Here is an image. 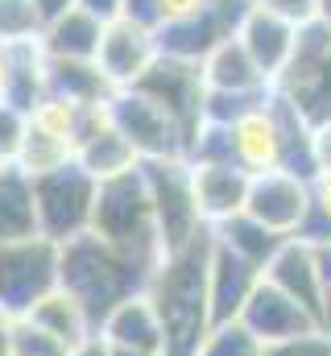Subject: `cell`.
I'll use <instances>...</instances> for the list:
<instances>
[{
    "label": "cell",
    "mask_w": 331,
    "mask_h": 356,
    "mask_svg": "<svg viewBox=\"0 0 331 356\" xmlns=\"http://www.w3.org/2000/svg\"><path fill=\"white\" fill-rule=\"evenodd\" d=\"M211 245H216V232L207 228L186 249L162 253V261L150 273L145 294L162 319L166 356H195L203 336L211 332V294H207Z\"/></svg>",
    "instance_id": "6da1fadb"
},
{
    "label": "cell",
    "mask_w": 331,
    "mask_h": 356,
    "mask_svg": "<svg viewBox=\"0 0 331 356\" xmlns=\"http://www.w3.org/2000/svg\"><path fill=\"white\" fill-rule=\"evenodd\" d=\"M58 249H63L58 253V286L87 311V319H91L95 332H99V323L124 298L145 294L150 273H154V266H145V261L112 249V245H104L91 232H83L75 241L58 245Z\"/></svg>",
    "instance_id": "7a4b0ae2"
},
{
    "label": "cell",
    "mask_w": 331,
    "mask_h": 356,
    "mask_svg": "<svg viewBox=\"0 0 331 356\" xmlns=\"http://www.w3.org/2000/svg\"><path fill=\"white\" fill-rule=\"evenodd\" d=\"M91 236H99L104 245L158 266L162 261V241H158V220H154V203H150V186L141 166L120 178L99 182L95 195V216H91Z\"/></svg>",
    "instance_id": "3957f363"
},
{
    "label": "cell",
    "mask_w": 331,
    "mask_h": 356,
    "mask_svg": "<svg viewBox=\"0 0 331 356\" xmlns=\"http://www.w3.org/2000/svg\"><path fill=\"white\" fill-rule=\"evenodd\" d=\"M273 95H282L311 129L331 124V29L311 21L298 29V46L286 71L273 79Z\"/></svg>",
    "instance_id": "277c9868"
},
{
    "label": "cell",
    "mask_w": 331,
    "mask_h": 356,
    "mask_svg": "<svg viewBox=\"0 0 331 356\" xmlns=\"http://www.w3.org/2000/svg\"><path fill=\"white\" fill-rule=\"evenodd\" d=\"M141 175L150 186L154 220H158V241L162 253H178L191 241H199L211 224L199 211L195 199V175L186 158H162V162H141Z\"/></svg>",
    "instance_id": "5b68a950"
},
{
    "label": "cell",
    "mask_w": 331,
    "mask_h": 356,
    "mask_svg": "<svg viewBox=\"0 0 331 356\" xmlns=\"http://www.w3.org/2000/svg\"><path fill=\"white\" fill-rule=\"evenodd\" d=\"M99 182L79 162H67L50 175L33 178V211H38V236L67 245L83 232H91Z\"/></svg>",
    "instance_id": "8992f818"
},
{
    "label": "cell",
    "mask_w": 331,
    "mask_h": 356,
    "mask_svg": "<svg viewBox=\"0 0 331 356\" xmlns=\"http://www.w3.org/2000/svg\"><path fill=\"white\" fill-rule=\"evenodd\" d=\"M58 253L63 249L46 236L0 245V311L21 319L50 290H58Z\"/></svg>",
    "instance_id": "52a82bcc"
},
{
    "label": "cell",
    "mask_w": 331,
    "mask_h": 356,
    "mask_svg": "<svg viewBox=\"0 0 331 356\" xmlns=\"http://www.w3.org/2000/svg\"><path fill=\"white\" fill-rule=\"evenodd\" d=\"M145 99H154L166 116L178 124L182 133V145L191 154L199 129L207 124L203 108H207V83H203V67L199 63H186V58H170V54H158V63L137 79V88Z\"/></svg>",
    "instance_id": "ba28073f"
},
{
    "label": "cell",
    "mask_w": 331,
    "mask_h": 356,
    "mask_svg": "<svg viewBox=\"0 0 331 356\" xmlns=\"http://www.w3.org/2000/svg\"><path fill=\"white\" fill-rule=\"evenodd\" d=\"M248 8H252V0H207L195 17L154 29V33H158V50L170 54V58L203 63L220 42H228V38L241 33Z\"/></svg>",
    "instance_id": "9c48e42d"
},
{
    "label": "cell",
    "mask_w": 331,
    "mask_h": 356,
    "mask_svg": "<svg viewBox=\"0 0 331 356\" xmlns=\"http://www.w3.org/2000/svg\"><path fill=\"white\" fill-rule=\"evenodd\" d=\"M112 108V124L124 133V141L137 149L141 162H162V158H186V145H182V133L178 124L166 116L154 99H145L141 91L124 88L108 99Z\"/></svg>",
    "instance_id": "30bf717a"
},
{
    "label": "cell",
    "mask_w": 331,
    "mask_h": 356,
    "mask_svg": "<svg viewBox=\"0 0 331 356\" xmlns=\"http://www.w3.org/2000/svg\"><path fill=\"white\" fill-rule=\"evenodd\" d=\"M311 203H315L311 178H298L290 170H265V175H252V182H248L245 216L265 224L269 232L294 241L307 211H311Z\"/></svg>",
    "instance_id": "8fae6325"
},
{
    "label": "cell",
    "mask_w": 331,
    "mask_h": 356,
    "mask_svg": "<svg viewBox=\"0 0 331 356\" xmlns=\"http://www.w3.org/2000/svg\"><path fill=\"white\" fill-rule=\"evenodd\" d=\"M75 162H79L95 182L120 178L141 166L137 149L124 141V133L112 124V108L108 104H87L79 120V137H75Z\"/></svg>",
    "instance_id": "7c38bea8"
},
{
    "label": "cell",
    "mask_w": 331,
    "mask_h": 356,
    "mask_svg": "<svg viewBox=\"0 0 331 356\" xmlns=\"http://www.w3.org/2000/svg\"><path fill=\"white\" fill-rule=\"evenodd\" d=\"M158 33L129 21V17H116L104 25V42H99V54H95V67L104 71V79L116 91L137 88V79L158 63Z\"/></svg>",
    "instance_id": "4fadbf2b"
},
{
    "label": "cell",
    "mask_w": 331,
    "mask_h": 356,
    "mask_svg": "<svg viewBox=\"0 0 331 356\" xmlns=\"http://www.w3.org/2000/svg\"><path fill=\"white\" fill-rule=\"evenodd\" d=\"M241 323H245L261 344H282V340L319 332L315 315L307 307H298L290 294H282L269 277H261V286L252 290V298H248L245 311H241Z\"/></svg>",
    "instance_id": "5bb4252c"
},
{
    "label": "cell",
    "mask_w": 331,
    "mask_h": 356,
    "mask_svg": "<svg viewBox=\"0 0 331 356\" xmlns=\"http://www.w3.org/2000/svg\"><path fill=\"white\" fill-rule=\"evenodd\" d=\"M261 269L236 257L232 249H224L220 241L211 245V273H207V294H211V327L216 323H232L241 319L245 302L252 298V290L261 286Z\"/></svg>",
    "instance_id": "9a60e30c"
},
{
    "label": "cell",
    "mask_w": 331,
    "mask_h": 356,
    "mask_svg": "<svg viewBox=\"0 0 331 356\" xmlns=\"http://www.w3.org/2000/svg\"><path fill=\"white\" fill-rule=\"evenodd\" d=\"M236 38H241V46L252 54V63L261 67V75L273 83L286 71V63H290V54L298 46V25H290L286 17H277V13H269L261 4H252Z\"/></svg>",
    "instance_id": "2e32d148"
},
{
    "label": "cell",
    "mask_w": 331,
    "mask_h": 356,
    "mask_svg": "<svg viewBox=\"0 0 331 356\" xmlns=\"http://www.w3.org/2000/svg\"><path fill=\"white\" fill-rule=\"evenodd\" d=\"M191 175H195L199 211H203V220L211 228L245 211L248 182H252V175L245 166H236V162H207V166H191Z\"/></svg>",
    "instance_id": "e0dca14e"
},
{
    "label": "cell",
    "mask_w": 331,
    "mask_h": 356,
    "mask_svg": "<svg viewBox=\"0 0 331 356\" xmlns=\"http://www.w3.org/2000/svg\"><path fill=\"white\" fill-rule=\"evenodd\" d=\"M99 336L112 348H133V353H166V336H162V319L150 302V294H133L124 298L104 323Z\"/></svg>",
    "instance_id": "ac0fdd59"
},
{
    "label": "cell",
    "mask_w": 331,
    "mask_h": 356,
    "mask_svg": "<svg viewBox=\"0 0 331 356\" xmlns=\"http://www.w3.org/2000/svg\"><path fill=\"white\" fill-rule=\"evenodd\" d=\"M265 277H269L282 294H290L298 307H307V311L315 315V323H319V253H315V245H307V241H286L282 253L269 261Z\"/></svg>",
    "instance_id": "d6986e66"
},
{
    "label": "cell",
    "mask_w": 331,
    "mask_h": 356,
    "mask_svg": "<svg viewBox=\"0 0 331 356\" xmlns=\"http://www.w3.org/2000/svg\"><path fill=\"white\" fill-rule=\"evenodd\" d=\"M203 83L207 91H228V95H257V91H273V83L261 75V67L252 63L241 38H228L220 42L203 63Z\"/></svg>",
    "instance_id": "ffe728a7"
},
{
    "label": "cell",
    "mask_w": 331,
    "mask_h": 356,
    "mask_svg": "<svg viewBox=\"0 0 331 356\" xmlns=\"http://www.w3.org/2000/svg\"><path fill=\"white\" fill-rule=\"evenodd\" d=\"M104 42V21L83 13L79 4L54 21H46L42 29V54L46 58H79V63H95Z\"/></svg>",
    "instance_id": "44dd1931"
},
{
    "label": "cell",
    "mask_w": 331,
    "mask_h": 356,
    "mask_svg": "<svg viewBox=\"0 0 331 356\" xmlns=\"http://www.w3.org/2000/svg\"><path fill=\"white\" fill-rule=\"evenodd\" d=\"M46 88L50 95H63L71 104H108L116 88L104 79V71L95 63H79V58H46Z\"/></svg>",
    "instance_id": "7402d4cb"
},
{
    "label": "cell",
    "mask_w": 331,
    "mask_h": 356,
    "mask_svg": "<svg viewBox=\"0 0 331 356\" xmlns=\"http://www.w3.org/2000/svg\"><path fill=\"white\" fill-rule=\"evenodd\" d=\"M38 236V211H33V178L17 166L0 170V245Z\"/></svg>",
    "instance_id": "603a6c76"
},
{
    "label": "cell",
    "mask_w": 331,
    "mask_h": 356,
    "mask_svg": "<svg viewBox=\"0 0 331 356\" xmlns=\"http://www.w3.org/2000/svg\"><path fill=\"white\" fill-rule=\"evenodd\" d=\"M216 232V241L224 245V249H232L236 257H245V261H252V266L269 269V261L282 253V245H286V236H277V232H269L265 224H257L252 216H232V220H224V224H216L211 228Z\"/></svg>",
    "instance_id": "cb8c5ba5"
},
{
    "label": "cell",
    "mask_w": 331,
    "mask_h": 356,
    "mask_svg": "<svg viewBox=\"0 0 331 356\" xmlns=\"http://www.w3.org/2000/svg\"><path fill=\"white\" fill-rule=\"evenodd\" d=\"M46 54H42V42H21V46H8V91H4V104L21 108V112H33V104L46 95Z\"/></svg>",
    "instance_id": "d4e9b609"
},
{
    "label": "cell",
    "mask_w": 331,
    "mask_h": 356,
    "mask_svg": "<svg viewBox=\"0 0 331 356\" xmlns=\"http://www.w3.org/2000/svg\"><path fill=\"white\" fill-rule=\"evenodd\" d=\"M25 319H33L42 332H50L54 340H63L67 348H75V344H83L87 336H95V327H91V319H87V311H83L79 302L58 286V290H50Z\"/></svg>",
    "instance_id": "484cf974"
},
{
    "label": "cell",
    "mask_w": 331,
    "mask_h": 356,
    "mask_svg": "<svg viewBox=\"0 0 331 356\" xmlns=\"http://www.w3.org/2000/svg\"><path fill=\"white\" fill-rule=\"evenodd\" d=\"M79 120H83L79 104H71V99H63V95H50V91H46V95L33 104V112H29V124H33L38 133L58 137V141H67V145H75Z\"/></svg>",
    "instance_id": "4316f807"
},
{
    "label": "cell",
    "mask_w": 331,
    "mask_h": 356,
    "mask_svg": "<svg viewBox=\"0 0 331 356\" xmlns=\"http://www.w3.org/2000/svg\"><path fill=\"white\" fill-rule=\"evenodd\" d=\"M42 13L33 0H0V46H21V42H42Z\"/></svg>",
    "instance_id": "83f0119b"
},
{
    "label": "cell",
    "mask_w": 331,
    "mask_h": 356,
    "mask_svg": "<svg viewBox=\"0 0 331 356\" xmlns=\"http://www.w3.org/2000/svg\"><path fill=\"white\" fill-rule=\"evenodd\" d=\"M195 356H265V344L248 332L241 319H232V323H216L203 336Z\"/></svg>",
    "instance_id": "f1b7e54d"
},
{
    "label": "cell",
    "mask_w": 331,
    "mask_h": 356,
    "mask_svg": "<svg viewBox=\"0 0 331 356\" xmlns=\"http://www.w3.org/2000/svg\"><path fill=\"white\" fill-rule=\"evenodd\" d=\"M13 356H71L63 340H54L50 332H42L33 319H17L13 323Z\"/></svg>",
    "instance_id": "f546056e"
},
{
    "label": "cell",
    "mask_w": 331,
    "mask_h": 356,
    "mask_svg": "<svg viewBox=\"0 0 331 356\" xmlns=\"http://www.w3.org/2000/svg\"><path fill=\"white\" fill-rule=\"evenodd\" d=\"M25 133H29V112H21V108L0 99V162H8V166L17 162Z\"/></svg>",
    "instance_id": "4dcf8cb0"
},
{
    "label": "cell",
    "mask_w": 331,
    "mask_h": 356,
    "mask_svg": "<svg viewBox=\"0 0 331 356\" xmlns=\"http://www.w3.org/2000/svg\"><path fill=\"white\" fill-rule=\"evenodd\" d=\"M265 356H331V336L323 332H307L282 344H265Z\"/></svg>",
    "instance_id": "1f68e13d"
},
{
    "label": "cell",
    "mask_w": 331,
    "mask_h": 356,
    "mask_svg": "<svg viewBox=\"0 0 331 356\" xmlns=\"http://www.w3.org/2000/svg\"><path fill=\"white\" fill-rule=\"evenodd\" d=\"M252 4H261V8H269V13H277V17H286V21L298 25V29L319 17V0H252Z\"/></svg>",
    "instance_id": "d6a6232c"
},
{
    "label": "cell",
    "mask_w": 331,
    "mask_h": 356,
    "mask_svg": "<svg viewBox=\"0 0 331 356\" xmlns=\"http://www.w3.org/2000/svg\"><path fill=\"white\" fill-rule=\"evenodd\" d=\"M319 253V332L331 336V241L315 245Z\"/></svg>",
    "instance_id": "836d02e7"
},
{
    "label": "cell",
    "mask_w": 331,
    "mask_h": 356,
    "mask_svg": "<svg viewBox=\"0 0 331 356\" xmlns=\"http://www.w3.org/2000/svg\"><path fill=\"white\" fill-rule=\"evenodd\" d=\"M120 17H129V21L145 25V29H158V25H162V8H158V0H124V13H120Z\"/></svg>",
    "instance_id": "e575fe53"
},
{
    "label": "cell",
    "mask_w": 331,
    "mask_h": 356,
    "mask_svg": "<svg viewBox=\"0 0 331 356\" xmlns=\"http://www.w3.org/2000/svg\"><path fill=\"white\" fill-rule=\"evenodd\" d=\"M203 4H207V0H158V8H162V25H174V21L195 17ZM162 25H158V29H162Z\"/></svg>",
    "instance_id": "d590c367"
},
{
    "label": "cell",
    "mask_w": 331,
    "mask_h": 356,
    "mask_svg": "<svg viewBox=\"0 0 331 356\" xmlns=\"http://www.w3.org/2000/svg\"><path fill=\"white\" fill-rule=\"evenodd\" d=\"M311 149H315V175H331V124H319L311 133Z\"/></svg>",
    "instance_id": "8d00e7d4"
},
{
    "label": "cell",
    "mask_w": 331,
    "mask_h": 356,
    "mask_svg": "<svg viewBox=\"0 0 331 356\" xmlns=\"http://www.w3.org/2000/svg\"><path fill=\"white\" fill-rule=\"evenodd\" d=\"M79 8L91 13V17H99V21L108 25V21H116V17L124 13V0H79Z\"/></svg>",
    "instance_id": "74e56055"
},
{
    "label": "cell",
    "mask_w": 331,
    "mask_h": 356,
    "mask_svg": "<svg viewBox=\"0 0 331 356\" xmlns=\"http://www.w3.org/2000/svg\"><path fill=\"white\" fill-rule=\"evenodd\" d=\"M311 195H315V211L331 224V175H315L311 178Z\"/></svg>",
    "instance_id": "f35d334b"
},
{
    "label": "cell",
    "mask_w": 331,
    "mask_h": 356,
    "mask_svg": "<svg viewBox=\"0 0 331 356\" xmlns=\"http://www.w3.org/2000/svg\"><path fill=\"white\" fill-rule=\"evenodd\" d=\"M71 356H112V344L95 332V336H87L83 344H75V348H71Z\"/></svg>",
    "instance_id": "ab89813d"
},
{
    "label": "cell",
    "mask_w": 331,
    "mask_h": 356,
    "mask_svg": "<svg viewBox=\"0 0 331 356\" xmlns=\"http://www.w3.org/2000/svg\"><path fill=\"white\" fill-rule=\"evenodd\" d=\"M38 4V13H42V21H54V17H63V13H71L79 0H33Z\"/></svg>",
    "instance_id": "60d3db41"
},
{
    "label": "cell",
    "mask_w": 331,
    "mask_h": 356,
    "mask_svg": "<svg viewBox=\"0 0 331 356\" xmlns=\"http://www.w3.org/2000/svg\"><path fill=\"white\" fill-rule=\"evenodd\" d=\"M13 315L8 311H0V356H13Z\"/></svg>",
    "instance_id": "b9f144b4"
},
{
    "label": "cell",
    "mask_w": 331,
    "mask_h": 356,
    "mask_svg": "<svg viewBox=\"0 0 331 356\" xmlns=\"http://www.w3.org/2000/svg\"><path fill=\"white\" fill-rule=\"evenodd\" d=\"M8 91V46H0V99Z\"/></svg>",
    "instance_id": "7bdbcfd3"
},
{
    "label": "cell",
    "mask_w": 331,
    "mask_h": 356,
    "mask_svg": "<svg viewBox=\"0 0 331 356\" xmlns=\"http://www.w3.org/2000/svg\"><path fill=\"white\" fill-rule=\"evenodd\" d=\"M319 25H328L331 29V0H319V17H315Z\"/></svg>",
    "instance_id": "ee69618b"
},
{
    "label": "cell",
    "mask_w": 331,
    "mask_h": 356,
    "mask_svg": "<svg viewBox=\"0 0 331 356\" xmlns=\"http://www.w3.org/2000/svg\"><path fill=\"white\" fill-rule=\"evenodd\" d=\"M112 356H166V353H133V348H112Z\"/></svg>",
    "instance_id": "f6af8a7d"
},
{
    "label": "cell",
    "mask_w": 331,
    "mask_h": 356,
    "mask_svg": "<svg viewBox=\"0 0 331 356\" xmlns=\"http://www.w3.org/2000/svg\"><path fill=\"white\" fill-rule=\"evenodd\" d=\"M4 166H8V162H0V170H4Z\"/></svg>",
    "instance_id": "bcb514c9"
}]
</instances>
